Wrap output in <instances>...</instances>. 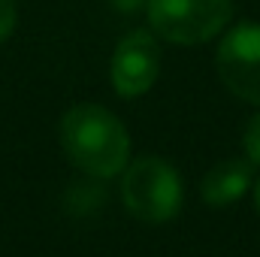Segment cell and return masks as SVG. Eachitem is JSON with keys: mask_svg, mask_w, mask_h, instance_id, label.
Listing matches in <instances>:
<instances>
[{"mask_svg": "<svg viewBox=\"0 0 260 257\" xmlns=\"http://www.w3.org/2000/svg\"><path fill=\"white\" fill-rule=\"evenodd\" d=\"M61 148L82 173L112 179L127 167L130 136L109 109L97 103H76L61 118Z\"/></svg>", "mask_w": 260, "mask_h": 257, "instance_id": "1", "label": "cell"}, {"mask_svg": "<svg viewBox=\"0 0 260 257\" xmlns=\"http://www.w3.org/2000/svg\"><path fill=\"white\" fill-rule=\"evenodd\" d=\"M121 197L133 218L167 224L182 209V179L164 157H136L121 170Z\"/></svg>", "mask_w": 260, "mask_h": 257, "instance_id": "2", "label": "cell"}, {"mask_svg": "<svg viewBox=\"0 0 260 257\" xmlns=\"http://www.w3.org/2000/svg\"><path fill=\"white\" fill-rule=\"evenodd\" d=\"M151 30L176 46H200L233 18V0H148Z\"/></svg>", "mask_w": 260, "mask_h": 257, "instance_id": "3", "label": "cell"}, {"mask_svg": "<svg viewBox=\"0 0 260 257\" xmlns=\"http://www.w3.org/2000/svg\"><path fill=\"white\" fill-rule=\"evenodd\" d=\"M215 67L221 82L236 94L239 100L260 106V24L257 21H239L230 27V34L221 40Z\"/></svg>", "mask_w": 260, "mask_h": 257, "instance_id": "4", "label": "cell"}, {"mask_svg": "<svg viewBox=\"0 0 260 257\" xmlns=\"http://www.w3.org/2000/svg\"><path fill=\"white\" fill-rule=\"evenodd\" d=\"M160 73V46L151 30H133L127 34L112 55L109 79L115 94L121 97H139L145 94Z\"/></svg>", "mask_w": 260, "mask_h": 257, "instance_id": "5", "label": "cell"}, {"mask_svg": "<svg viewBox=\"0 0 260 257\" xmlns=\"http://www.w3.org/2000/svg\"><path fill=\"white\" fill-rule=\"evenodd\" d=\"M251 182H254V164L251 160H221L203 176L200 197L206 206H230L248 194Z\"/></svg>", "mask_w": 260, "mask_h": 257, "instance_id": "6", "label": "cell"}, {"mask_svg": "<svg viewBox=\"0 0 260 257\" xmlns=\"http://www.w3.org/2000/svg\"><path fill=\"white\" fill-rule=\"evenodd\" d=\"M242 148H245V154H248V160L260 167V112L248 121V127L242 133Z\"/></svg>", "mask_w": 260, "mask_h": 257, "instance_id": "7", "label": "cell"}, {"mask_svg": "<svg viewBox=\"0 0 260 257\" xmlns=\"http://www.w3.org/2000/svg\"><path fill=\"white\" fill-rule=\"evenodd\" d=\"M18 24V3L15 0H0V43L12 37Z\"/></svg>", "mask_w": 260, "mask_h": 257, "instance_id": "8", "label": "cell"}, {"mask_svg": "<svg viewBox=\"0 0 260 257\" xmlns=\"http://www.w3.org/2000/svg\"><path fill=\"white\" fill-rule=\"evenodd\" d=\"M109 6L118 9V12H139V9L148 6V0H109Z\"/></svg>", "mask_w": 260, "mask_h": 257, "instance_id": "9", "label": "cell"}, {"mask_svg": "<svg viewBox=\"0 0 260 257\" xmlns=\"http://www.w3.org/2000/svg\"><path fill=\"white\" fill-rule=\"evenodd\" d=\"M251 197H254V206H257V212H260V176L251 182Z\"/></svg>", "mask_w": 260, "mask_h": 257, "instance_id": "10", "label": "cell"}]
</instances>
